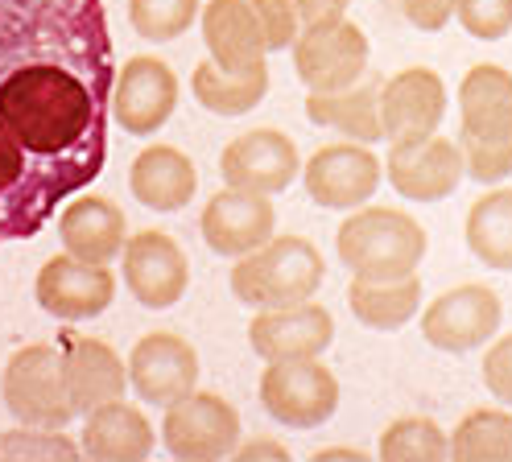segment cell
I'll list each match as a JSON object with an SVG mask.
<instances>
[{
    "label": "cell",
    "mask_w": 512,
    "mask_h": 462,
    "mask_svg": "<svg viewBox=\"0 0 512 462\" xmlns=\"http://www.w3.org/2000/svg\"><path fill=\"white\" fill-rule=\"evenodd\" d=\"M112 83L104 0H0V244L104 174Z\"/></svg>",
    "instance_id": "cell-1"
},
{
    "label": "cell",
    "mask_w": 512,
    "mask_h": 462,
    "mask_svg": "<svg viewBox=\"0 0 512 462\" xmlns=\"http://www.w3.org/2000/svg\"><path fill=\"white\" fill-rule=\"evenodd\" d=\"M335 252L351 277L364 281H401L413 277L426 256L422 223L397 207H356L335 231Z\"/></svg>",
    "instance_id": "cell-2"
},
{
    "label": "cell",
    "mask_w": 512,
    "mask_h": 462,
    "mask_svg": "<svg viewBox=\"0 0 512 462\" xmlns=\"http://www.w3.org/2000/svg\"><path fill=\"white\" fill-rule=\"evenodd\" d=\"M327 277L323 252L302 236H269L261 248L236 260L232 293L252 310H281L310 302Z\"/></svg>",
    "instance_id": "cell-3"
},
{
    "label": "cell",
    "mask_w": 512,
    "mask_h": 462,
    "mask_svg": "<svg viewBox=\"0 0 512 462\" xmlns=\"http://www.w3.org/2000/svg\"><path fill=\"white\" fill-rule=\"evenodd\" d=\"M0 396H5V409L21 425L67 429L75 413L67 401V384H62V347H17L5 363V376H0Z\"/></svg>",
    "instance_id": "cell-4"
},
{
    "label": "cell",
    "mask_w": 512,
    "mask_h": 462,
    "mask_svg": "<svg viewBox=\"0 0 512 462\" xmlns=\"http://www.w3.org/2000/svg\"><path fill=\"white\" fill-rule=\"evenodd\" d=\"M261 405L277 425L318 429L339 409V380L323 359H269L261 372Z\"/></svg>",
    "instance_id": "cell-5"
},
{
    "label": "cell",
    "mask_w": 512,
    "mask_h": 462,
    "mask_svg": "<svg viewBox=\"0 0 512 462\" xmlns=\"http://www.w3.org/2000/svg\"><path fill=\"white\" fill-rule=\"evenodd\" d=\"M290 54L306 91H343L368 75V38L347 17L327 25H302Z\"/></svg>",
    "instance_id": "cell-6"
},
{
    "label": "cell",
    "mask_w": 512,
    "mask_h": 462,
    "mask_svg": "<svg viewBox=\"0 0 512 462\" xmlns=\"http://www.w3.org/2000/svg\"><path fill=\"white\" fill-rule=\"evenodd\" d=\"M162 442L182 462H215L240 446V413L219 392H190L182 401L166 405Z\"/></svg>",
    "instance_id": "cell-7"
},
{
    "label": "cell",
    "mask_w": 512,
    "mask_h": 462,
    "mask_svg": "<svg viewBox=\"0 0 512 462\" xmlns=\"http://www.w3.org/2000/svg\"><path fill=\"white\" fill-rule=\"evenodd\" d=\"M500 322H504V302H500L496 289L459 285V289H446L442 297H434L426 306L422 335L438 351L463 355L475 347H488L500 335Z\"/></svg>",
    "instance_id": "cell-8"
},
{
    "label": "cell",
    "mask_w": 512,
    "mask_h": 462,
    "mask_svg": "<svg viewBox=\"0 0 512 462\" xmlns=\"http://www.w3.org/2000/svg\"><path fill=\"white\" fill-rule=\"evenodd\" d=\"M128 388L137 401L166 409L199 388V351L174 330H149L128 351Z\"/></svg>",
    "instance_id": "cell-9"
},
{
    "label": "cell",
    "mask_w": 512,
    "mask_h": 462,
    "mask_svg": "<svg viewBox=\"0 0 512 462\" xmlns=\"http://www.w3.org/2000/svg\"><path fill=\"white\" fill-rule=\"evenodd\" d=\"M380 178H384V161L372 153V145L360 141L323 145L302 165L306 194L327 211H356L372 203Z\"/></svg>",
    "instance_id": "cell-10"
},
{
    "label": "cell",
    "mask_w": 512,
    "mask_h": 462,
    "mask_svg": "<svg viewBox=\"0 0 512 462\" xmlns=\"http://www.w3.org/2000/svg\"><path fill=\"white\" fill-rule=\"evenodd\" d=\"M384 178L409 203H442L459 190L463 174V153L451 137H418V141H393L384 157Z\"/></svg>",
    "instance_id": "cell-11"
},
{
    "label": "cell",
    "mask_w": 512,
    "mask_h": 462,
    "mask_svg": "<svg viewBox=\"0 0 512 462\" xmlns=\"http://www.w3.org/2000/svg\"><path fill=\"white\" fill-rule=\"evenodd\" d=\"M178 112V75L170 71V62L141 54L133 62H124L112 83V120L133 132V137H153L170 124Z\"/></svg>",
    "instance_id": "cell-12"
},
{
    "label": "cell",
    "mask_w": 512,
    "mask_h": 462,
    "mask_svg": "<svg viewBox=\"0 0 512 462\" xmlns=\"http://www.w3.org/2000/svg\"><path fill=\"white\" fill-rule=\"evenodd\" d=\"M302 174L298 145L281 128H252L244 137L228 141L219 153V178L223 186L252 190V194H281Z\"/></svg>",
    "instance_id": "cell-13"
},
{
    "label": "cell",
    "mask_w": 512,
    "mask_h": 462,
    "mask_svg": "<svg viewBox=\"0 0 512 462\" xmlns=\"http://www.w3.org/2000/svg\"><path fill=\"white\" fill-rule=\"evenodd\" d=\"M34 297L58 322L100 318L116 297V277H112L108 264H91V260H79L71 252H58L38 269Z\"/></svg>",
    "instance_id": "cell-14"
},
{
    "label": "cell",
    "mask_w": 512,
    "mask_h": 462,
    "mask_svg": "<svg viewBox=\"0 0 512 462\" xmlns=\"http://www.w3.org/2000/svg\"><path fill=\"white\" fill-rule=\"evenodd\" d=\"M120 273L128 293L145 310H170L174 302H182V293L190 285L186 252L166 231H137V236H128L120 248Z\"/></svg>",
    "instance_id": "cell-15"
},
{
    "label": "cell",
    "mask_w": 512,
    "mask_h": 462,
    "mask_svg": "<svg viewBox=\"0 0 512 462\" xmlns=\"http://www.w3.org/2000/svg\"><path fill=\"white\" fill-rule=\"evenodd\" d=\"M199 231L215 256H248L252 248H261L273 231H277V207L269 203V194H252L223 186L219 194L207 198Z\"/></svg>",
    "instance_id": "cell-16"
},
{
    "label": "cell",
    "mask_w": 512,
    "mask_h": 462,
    "mask_svg": "<svg viewBox=\"0 0 512 462\" xmlns=\"http://www.w3.org/2000/svg\"><path fill=\"white\" fill-rule=\"evenodd\" d=\"M446 120V83L430 66H409L380 83L384 141H418Z\"/></svg>",
    "instance_id": "cell-17"
},
{
    "label": "cell",
    "mask_w": 512,
    "mask_h": 462,
    "mask_svg": "<svg viewBox=\"0 0 512 462\" xmlns=\"http://www.w3.org/2000/svg\"><path fill=\"white\" fill-rule=\"evenodd\" d=\"M252 351L269 359H314L335 343V318L318 302H298L281 310H256L248 322Z\"/></svg>",
    "instance_id": "cell-18"
},
{
    "label": "cell",
    "mask_w": 512,
    "mask_h": 462,
    "mask_svg": "<svg viewBox=\"0 0 512 462\" xmlns=\"http://www.w3.org/2000/svg\"><path fill=\"white\" fill-rule=\"evenodd\" d=\"M459 137L475 145H512V71L479 62L459 83Z\"/></svg>",
    "instance_id": "cell-19"
},
{
    "label": "cell",
    "mask_w": 512,
    "mask_h": 462,
    "mask_svg": "<svg viewBox=\"0 0 512 462\" xmlns=\"http://www.w3.org/2000/svg\"><path fill=\"white\" fill-rule=\"evenodd\" d=\"M62 384H67L71 413L83 417L95 405L116 401L128 388V368L116 347L100 339H67L62 343Z\"/></svg>",
    "instance_id": "cell-20"
},
{
    "label": "cell",
    "mask_w": 512,
    "mask_h": 462,
    "mask_svg": "<svg viewBox=\"0 0 512 462\" xmlns=\"http://www.w3.org/2000/svg\"><path fill=\"white\" fill-rule=\"evenodd\" d=\"M153 425L149 417L128 405L124 396L116 401L95 405L91 413H83V434H79V450L87 458H100V462H137L153 454Z\"/></svg>",
    "instance_id": "cell-21"
},
{
    "label": "cell",
    "mask_w": 512,
    "mask_h": 462,
    "mask_svg": "<svg viewBox=\"0 0 512 462\" xmlns=\"http://www.w3.org/2000/svg\"><path fill=\"white\" fill-rule=\"evenodd\" d=\"M128 190L149 211H162V215L182 211L186 203H195V190H199L195 161L174 145H149L137 153L133 170H128Z\"/></svg>",
    "instance_id": "cell-22"
},
{
    "label": "cell",
    "mask_w": 512,
    "mask_h": 462,
    "mask_svg": "<svg viewBox=\"0 0 512 462\" xmlns=\"http://www.w3.org/2000/svg\"><path fill=\"white\" fill-rule=\"evenodd\" d=\"M380 83L376 75H364L360 83H351L343 91H310L306 95V116L318 128H331L347 141L376 145L384 141L380 124Z\"/></svg>",
    "instance_id": "cell-23"
},
{
    "label": "cell",
    "mask_w": 512,
    "mask_h": 462,
    "mask_svg": "<svg viewBox=\"0 0 512 462\" xmlns=\"http://www.w3.org/2000/svg\"><path fill=\"white\" fill-rule=\"evenodd\" d=\"M58 240L79 260L112 264L128 240V219L112 198H75L58 215Z\"/></svg>",
    "instance_id": "cell-24"
},
{
    "label": "cell",
    "mask_w": 512,
    "mask_h": 462,
    "mask_svg": "<svg viewBox=\"0 0 512 462\" xmlns=\"http://www.w3.org/2000/svg\"><path fill=\"white\" fill-rule=\"evenodd\" d=\"M203 38L211 50V62L223 71H248L265 62L261 25L248 13L244 0H207L203 5Z\"/></svg>",
    "instance_id": "cell-25"
},
{
    "label": "cell",
    "mask_w": 512,
    "mask_h": 462,
    "mask_svg": "<svg viewBox=\"0 0 512 462\" xmlns=\"http://www.w3.org/2000/svg\"><path fill=\"white\" fill-rule=\"evenodd\" d=\"M467 252L492 273H512V186L479 194L463 223Z\"/></svg>",
    "instance_id": "cell-26"
},
{
    "label": "cell",
    "mask_w": 512,
    "mask_h": 462,
    "mask_svg": "<svg viewBox=\"0 0 512 462\" xmlns=\"http://www.w3.org/2000/svg\"><path fill=\"white\" fill-rule=\"evenodd\" d=\"M190 91H195L199 108H207L211 116H244L265 99L269 91V66L256 62L248 71H223L211 58L195 66L190 75Z\"/></svg>",
    "instance_id": "cell-27"
},
{
    "label": "cell",
    "mask_w": 512,
    "mask_h": 462,
    "mask_svg": "<svg viewBox=\"0 0 512 462\" xmlns=\"http://www.w3.org/2000/svg\"><path fill=\"white\" fill-rule=\"evenodd\" d=\"M347 306H351V314H356V322L368 326V330H401L413 314L422 310V281H418V273L401 277V281L351 277Z\"/></svg>",
    "instance_id": "cell-28"
},
{
    "label": "cell",
    "mask_w": 512,
    "mask_h": 462,
    "mask_svg": "<svg viewBox=\"0 0 512 462\" xmlns=\"http://www.w3.org/2000/svg\"><path fill=\"white\" fill-rule=\"evenodd\" d=\"M446 438H451V458L459 462H512V413L471 409Z\"/></svg>",
    "instance_id": "cell-29"
},
{
    "label": "cell",
    "mask_w": 512,
    "mask_h": 462,
    "mask_svg": "<svg viewBox=\"0 0 512 462\" xmlns=\"http://www.w3.org/2000/svg\"><path fill=\"white\" fill-rule=\"evenodd\" d=\"M384 462H438L451 458V438L430 417H401L380 434Z\"/></svg>",
    "instance_id": "cell-30"
},
{
    "label": "cell",
    "mask_w": 512,
    "mask_h": 462,
    "mask_svg": "<svg viewBox=\"0 0 512 462\" xmlns=\"http://www.w3.org/2000/svg\"><path fill=\"white\" fill-rule=\"evenodd\" d=\"M199 21V0H128V25L145 42H174Z\"/></svg>",
    "instance_id": "cell-31"
},
{
    "label": "cell",
    "mask_w": 512,
    "mask_h": 462,
    "mask_svg": "<svg viewBox=\"0 0 512 462\" xmlns=\"http://www.w3.org/2000/svg\"><path fill=\"white\" fill-rule=\"evenodd\" d=\"M79 442H71L62 429H46V425H17L9 434H0V458H79Z\"/></svg>",
    "instance_id": "cell-32"
},
{
    "label": "cell",
    "mask_w": 512,
    "mask_h": 462,
    "mask_svg": "<svg viewBox=\"0 0 512 462\" xmlns=\"http://www.w3.org/2000/svg\"><path fill=\"white\" fill-rule=\"evenodd\" d=\"M248 13L256 17V25H261V42H265V54L273 50H290L294 38H298V5L294 0H244Z\"/></svg>",
    "instance_id": "cell-33"
},
{
    "label": "cell",
    "mask_w": 512,
    "mask_h": 462,
    "mask_svg": "<svg viewBox=\"0 0 512 462\" xmlns=\"http://www.w3.org/2000/svg\"><path fill=\"white\" fill-rule=\"evenodd\" d=\"M455 21L467 29V38L500 42L512 29V0H455Z\"/></svg>",
    "instance_id": "cell-34"
},
{
    "label": "cell",
    "mask_w": 512,
    "mask_h": 462,
    "mask_svg": "<svg viewBox=\"0 0 512 462\" xmlns=\"http://www.w3.org/2000/svg\"><path fill=\"white\" fill-rule=\"evenodd\" d=\"M459 153H463V174L471 182L500 186L512 174V145H475V141L459 137Z\"/></svg>",
    "instance_id": "cell-35"
},
{
    "label": "cell",
    "mask_w": 512,
    "mask_h": 462,
    "mask_svg": "<svg viewBox=\"0 0 512 462\" xmlns=\"http://www.w3.org/2000/svg\"><path fill=\"white\" fill-rule=\"evenodd\" d=\"M484 384L488 392L496 396L500 405L512 409V335H500L488 343V355H484Z\"/></svg>",
    "instance_id": "cell-36"
},
{
    "label": "cell",
    "mask_w": 512,
    "mask_h": 462,
    "mask_svg": "<svg viewBox=\"0 0 512 462\" xmlns=\"http://www.w3.org/2000/svg\"><path fill=\"white\" fill-rule=\"evenodd\" d=\"M409 25H418L426 33H438L446 21L455 17V0H397Z\"/></svg>",
    "instance_id": "cell-37"
},
{
    "label": "cell",
    "mask_w": 512,
    "mask_h": 462,
    "mask_svg": "<svg viewBox=\"0 0 512 462\" xmlns=\"http://www.w3.org/2000/svg\"><path fill=\"white\" fill-rule=\"evenodd\" d=\"M294 5L302 25H327V21H343L351 0H294Z\"/></svg>",
    "instance_id": "cell-38"
},
{
    "label": "cell",
    "mask_w": 512,
    "mask_h": 462,
    "mask_svg": "<svg viewBox=\"0 0 512 462\" xmlns=\"http://www.w3.org/2000/svg\"><path fill=\"white\" fill-rule=\"evenodd\" d=\"M236 458H277V462H285V458H290V450H285L281 442L256 438V442H244V446H236Z\"/></svg>",
    "instance_id": "cell-39"
},
{
    "label": "cell",
    "mask_w": 512,
    "mask_h": 462,
    "mask_svg": "<svg viewBox=\"0 0 512 462\" xmlns=\"http://www.w3.org/2000/svg\"><path fill=\"white\" fill-rule=\"evenodd\" d=\"M314 458H318V462H331V458H364V450H347V446H327V450H318Z\"/></svg>",
    "instance_id": "cell-40"
}]
</instances>
